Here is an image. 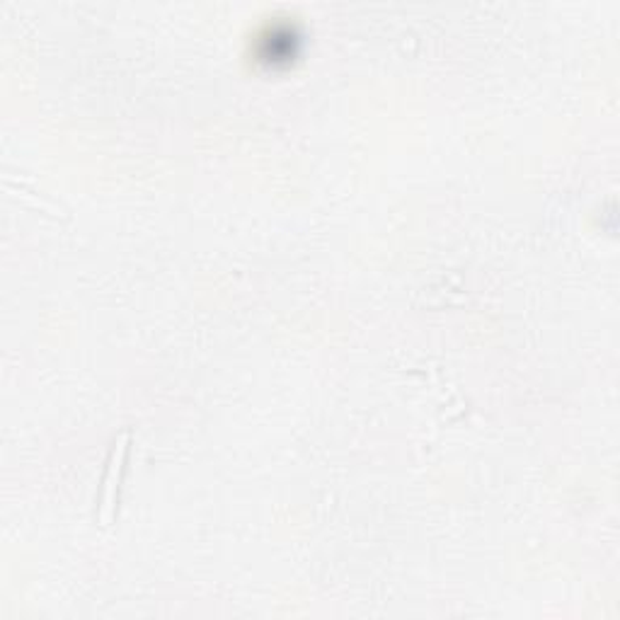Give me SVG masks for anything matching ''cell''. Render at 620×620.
I'll return each instance as SVG.
<instances>
[{
  "mask_svg": "<svg viewBox=\"0 0 620 620\" xmlns=\"http://www.w3.org/2000/svg\"><path fill=\"white\" fill-rule=\"evenodd\" d=\"M127 446H129V431L124 429L115 441L112 453H109L107 470L103 478V490H99V506H97V518L103 526H109L115 522L117 512V492L121 482V473H124V458H127Z\"/></svg>",
  "mask_w": 620,
  "mask_h": 620,
  "instance_id": "1",
  "label": "cell"
}]
</instances>
